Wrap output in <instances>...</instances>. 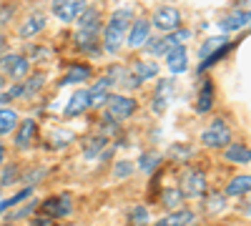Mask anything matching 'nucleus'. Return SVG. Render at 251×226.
<instances>
[{
    "mask_svg": "<svg viewBox=\"0 0 251 226\" xmlns=\"http://www.w3.org/2000/svg\"><path fill=\"white\" fill-rule=\"evenodd\" d=\"M133 23V8H118L111 13V20L103 28V48L108 53H118L123 40H126V33H128Z\"/></svg>",
    "mask_w": 251,
    "mask_h": 226,
    "instance_id": "f257e3e1",
    "label": "nucleus"
},
{
    "mask_svg": "<svg viewBox=\"0 0 251 226\" xmlns=\"http://www.w3.org/2000/svg\"><path fill=\"white\" fill-rule=\"evenodd\" d=\"M231 141V128L226 126L224 118H216L211 126H208L203 133H201V143L208 149H221V146H228Z\"/></svg>",
    "mask_w": 251,
    "mask_h": 226,
    "instance_id": "f03ea898",
    "label": "nucleus"
},
{
    "mask_svg": "<svg viewBox=\"0 0 251 226\" xmlns=\"http://www.w3.org/2000/svg\"><path fill=\"white\" fill-rule=\"evenodd\" d=\"M103 106H106V113H108L111 118H116V121L133 116L136 108H138V103H136L133 98L118 96V93H108V98H106V103H103Z\"/></svg>",
    "mask_w": 251,
    "mask_h": 226,
    "instance_id": "7ed1b4c3",
    "label": "nucleus"
},
{
    "mask_svg": "<svg viewBox=\"0 0 251 226\" xmlns=\"http://www.w3.org/2000/svg\"><path fill=\"white\" fill-rule=\"evenodd\" d=\"M178 189H181V194H183L186 199H199V196H203V194H206V174L199 171V169L183 171Z\"/></svg>",
    "mask_w": 251,
    "mask_h": 226,
    "instance_id": "20e7f679",
    "label": "nucleus"
},
{
    "mask_svg": "<svg viewBox=\"0 0 251 226\" xmlns=\"http://www.w3.org/2000/svg\"><path fill=\"white\" fill-rule=\"evenodd\" d=\"M86 8H88L86 0H53L50 3V13L63 23H73Z\"/></svg>",
    "mask_w": 251,
    "mask_h": 226,
    "instance_id": "39448f33",
    "label": "nucleus"
},
{
    "mask_svg": "<svg viewBox=\"0 0 251 226\" xmlns=\"http://www.w3.org/2000/svg\"><path fill=\"white\" fill-rule=\"evenodd\" d=\"M28 71H30V60H28L25 55L8 53V55H3V58H0V73H3L5 78H13V80H18V78H23Z\"/></svg>",
    "mask_w": 251,
    "mask_h": 226,
    "instance_id": "423d86ee",
    "label": "nucleus"
},
{
    "mask_svg": "<svg viewBox=\"0 0 251 226\" xmlns=\"http://www.w3.org/2000/svg\"><path fill=\"white\" fill-rule=\"evenodd\" d=\"M151 23H153V28H158L163 33H174L181 25V13L174 5H161V8H156Z\"/></svg>",
    "mask_w": 251,
    "mask_h": 226,
    "instance_id": "0eeeda50",
    "label": "nucleus"
},
{
    "mask_svg": "<svg viewBox=\"0 0 251 226\" xmlns=\"http://www.w3.org/2000/svg\"><path fill=\"white\" fill-rule=\"evenodd\" d=\"M43 214L50 216V219H66L73 214V201H71V194H60V196H53V199H46L43 203Z\"/></svg>",
    "mask_w": 251,
    "mask_h": 226,
    "instance_id": "6e6552de",
    "label": "nucleus"
},
{
    "mask_svg": "<svg viewBox=\"0 0 251 226\" xmlns=\"http://www.w3.org/2000/svg\"><path fill=\"white\" fill-rule=\"evenodd\" d=\"M149 38H151V23L146 18H138V20L131 23L128 33H126V43H128L131 48H141Z\"/></svg>",
    "mask_w": 251,
    "mask_h": 226,
    "instance_id": "1a4fd4ad",
    "label": "nucleus"
},
{
    "mask_svg": "<svg viewBox=\"0 0 251 226\" xmlns=\"http://www.w3.org/2000/svg\"><path fill=\"white\" fill-rule=\"evenodd\" d=\"M35 133H38L35 121H33V118H25L23 123H20V126H15V146H18L20 151L30 149V143H33Z\"/></svg>",
    "mask_w": 251,
    "mask_h": 226,
    "instance_id": "9d476101",
    "label": "nucleus"
},
{
    "mask_svg": "<svg viewBox=\"0 0 251 226\" xmlns=\"http://www.w3.org/2000/svg\"><path fill=\"white\" fill-rule=\"evenodd\" d=\"M143 46H146V53H149V55H166L171 48H176L181 43L176 40V35L171 33V35H163V38H149Z\"/></svg>",
    "mask_w": 251,
    "mask_h": 226,
    "instance_id": "9b49d317",
    "label": "nucleus"
},
{
    "mask_svg": "<svg viewBox=\"0 0 251 226\" xmlns=\"http://www.w3.org/2000/svg\"><path fill=\"white\" fill-rule=\"evenodd\" d=\"M166 66H169V71H171L174 75L183 73V71L188 68V55H186V48H183V46L171 48L169 53H166Z\"/></svg>",
    "mask_w": 251,
    "mask_h": 226,
    "instance_id": "f8f14e48",
    "label": "nucleus"
},
{
    "mask_svg": "<svg viewBox=\"0 0 251 226\" xmlns=\"http://www.w3.org/2000/svg\"><path fill=\"white\" fill-rule=\"evenodd\" d=\"M251 23V13L249 10H234L231 15H226L221 23H219V28L224 30V33H231V30H241V28H246Z\"/></svg>",
    "mask_w": 251,
    "mask_h": 226,
    "instance_id": "ddd939ff",
    "label": "nucleus"
},
{
    "mask_svg": "<svg viewBox=\"0 0 251 226\" xmlns=\"http://www.w3.org/2000/svg\"><path fill=\"white\" fill-rule=\"evenodd\" d=\"M75 30H91V33H98L100 30V13L96 8H86L78 18H75Z\"/></svg>",
    "mask_w": 251,
    "mask_h": 226,
    "instance_id": "4468645a",
    "label": "nucleus"
},
{
    "mask_svg": "<svg viewBox=\"0 0 251 226\" xmlns=\"http://www.w3.org/2000/svg\"><path fill=\"white\" fill-rule=\"evenodd\" d=\"M91 108V96H88V91H75L73 96H71V100H68V106H66V116L71 118V116H80L83 111H88Z\"/></svg>",
    "mask_w": 251,
    "mask_h": 226,
    "instance_id": "2eb2a0df",
    "label": "nucleus"
},
{
    "mask_svg": "<svg viewBox=\"0 0 251 226\" xmlns=\"http://www.w3.org/2000/svg\"><path fill=\"white\" fill-rule=\"evenodd\" d=\"M194 221V211H188V209H176L171 211L169 216H163L156 221V226H188Z\"/></svg>",
    "mask_w": 251,
    "mask_h": 226,
    "instance_id": "dca6fc26",
    "label": "nucleus"
},
{
    "mask_svg": "<svg viewBox=\"0 0 251 226\" xmlns=\"http://www.w3.org/2000/svg\"><path fill=\"white\" fill-rule=\"evenodd\" d=\"M91 78V68L88 66H83V63H75L66 71V75L60 78V83L58 86H68V83H83V80H88Z\"/></svg>",
    "mask_w": 251,
    "mask_h": 226,
    "instance_id": "f3484780",
    "label": "nucleus"
},
{
    "mask_svg": "<svg viewBox=\"0 0 251 226\" xmlns=\"http://www.w3.org/2000/svg\"><path fill=\"white\" fill-rule=\"evenodd\" d=\"M43 28H46V15L43 13H33L25 23L20 25L18 33H20V38H30V35H38Z\"/></svg>",
    "mask_w": 251,
    "mask_h": 226,
    "instance_id": "a211bd4d",
    "label": "nucleus"
},
{
    "mask_svg": "<svg viewBox=\"0 0 251 226\" xmlns=\"http://www.w3.org/2000/svg\"><path fill=\"white\" fill-rule=\"evenodd\" d=\"M214 106V83L211 80H203L201 91H199V100H196V111L199 113H208Z\"/></svg>",
    "mask_w": 251,
    "mask_h": 226,
    "instance_id": "6ab92c4d",
    "label": "nucleus"
},
{
    "mask_svg": "<svg viewBox=\"0 0 251 226\" xmlns=\"http://www.w3.org/2000/svg\"><path fill=\"white\" fill-rule=\"evenodd\" d=\"M246 191H251V176H236V178H231V181L226 183L224 196L236 199V196H244Z\"/></svg>",
    "mask_w": 251,
    "mask_h": 226,
    "instance_id": "aec40b11",
    "label": "nucleus"
},
{
    "mask_svg": "<svg viewBox=\"0 0 251 226\" xmlns=\"http://www.w3.org/2000/svg\"><path fill=\"white\" fill-rule=\"evenodd\" d=\"M224 158L231 161V163H249L251 161V149L244 146V143H231V146L224 151Z\"/></svg>",
    "mask_w": 251,
    "mask_h": 226,
    "instance_id": "412c9836",
    "label": "nucleus"
},
{
    "mask_svg": "<svg viewBox=\"0 0 251 226\" xmlns=\"http://www.w3.org/2000/svg\"><path fill=\"white\" fill-rule=\"evenodd\" d=\"M15 126H18V113H15V108H0V136L15 131Z\"/></svg>",
    "mask_w": 251,
    "mask_h": 226,
    "instance_id": "4be33fe9",
    "label": "nucleus"
},
{
    "mask_svg": "<svg viewBox=\"0 0 251 226\" xmlns=\"http://www.w3.org/2000/svg\"><path fill=\"white\" fill-rule=\"evenodd\" d=\"M171 88H174L171 80H161V83H158V88H156V100H153V108H156V113H163L166 98L171 96Z\"/></svg>",
    "mask_w": 251,
    "mask_h": 226,
    "instance_id": "5701e85b",
    "label": "nucleus"
},
{
    "mask_svg": "<svg viewBox=\"0 0 251 226\" xmlns=\"http://www.w3.org/2000/svg\"><path fill=\"white\" fill-rule=\"evenodd\" d=\"M133 75L138 78V83H143V80L158 75V66L156 63H136L133 66Z\"/></svg>",
    "mask_w": 251,
    "mask_h": 226,
    "instance_id": "b1692460",
    "label": "nucleus"
},
{
    "mask_svg": "<svg viewBox=\"0 0 251 226\" xmlns=\"http://www.w3.org/2000/svg\"><path fill=\"white\" fill-rule=\"evenodd\" d=\"M158 163H161V156H158V153H143V156L138 158V169H141L143 174H153V171L158 169Z\"/></svg>",
    "mask_w": 251,
    "mask_h": 226,
    "instance_id": "393cba45",
    "label": "nucleus"
},
{
    "mask_svg": "<svg viewBox=\"0 0 251 226\" xmlns=\"http://www.w3.org/2000/svg\"><path fill=\"white\" fill-rule=\"evenodd\" d=\"M33 194V189L28 186V189H23V191H20V194H15L13 199H5V201H0V214H5L10 206H15V203H20V201H23V199H28Z\"/></svg>",
    "mask_w": 251,
    "mask_h": 226,
    "instance_id": "a878e982",
    "label": "nucleus"
},
{
    "mask_svg": "<svg viewBox=\"0 0 251 226\" xmlns=\"http://www.w3.org/2000/svg\"><path fill=\"white\" fill-rule=\"evenodd\" d=\"M181 199H183L181 189H166V191H163V203H166L169 209H178Z\"/></svg>",
    "mask_w": 251,
    "mask_h": 226,
    "instance_id": "bb28decb",
    "label": "nucleus"
},
{
    "mask_svg": "<svg viewBox=\"0 0 251 226\" xmlns=\"http://www.w3.org/2000/svg\"><path fill=\"white\" fill-rule=\"evenodd\" d=\"M226 206V196L221 194H211V196H206V211L211 214V211H224Z\"/></svg>",
    "mask_w": 251,
    "mask_h": 226,
    "instance_id": "cd10ccee",
    "label": "nucleus"
},
{
    "mask_svg": "<svg viewBox=\"0 0 251 226\" xmlns=\"http://www.w3.org/2000/svg\"><path fill=\"white\" fill-rule=\"evenodd\" d=\"M224 46H226V38H211V40H206L203 48H201V58H208L214 50H219V48H224Z\"/></svg>",
    "mask_w": 251,
    "mask_h": 226,
    "instance_id": "c85d7f7f",
    "label": "nucleus"
},
{
    "mask_svg": "<svg viewBox=\"0 0 251 226\" xmlns=\"http://www.w3.org/2000/svg\"><path fill=\"white\" fill-rule=\"evenodd\" d=\"M43 80H46V75L43 73H38V75H33L30 80H28V83L23 86V91H25V96H30V93H35L40 86H43Z\"/></svg>",
    "mask_w": 251,
    "mask_h": 226,
    "instance_id": "c756f323",
    "label": "nucleus"
},
{
    "mask_svg": "<svg viewBox=\"0 0 251 226\" xmlns=\"http://www.w3.org/2000/svg\"><path fill=\"white\" fill-rule=\"evenodd\" d=\"M100 146H106V138H93L88 146H86V158H96L98 151H100Z\"/></svg>",
    "mask_w": 251,
    "mask_h": 226,
    "instance_id": "7c9ffc66",
    "label": "nucleus"
},
{
    "mask_svg": "<svg viewBox=\"0 0 251 226\" xmlns=\"http://www.w3.org/2000/svg\"><path fill=\"white\" fill-rule=\"evenodd\" d=\"M131 171H133V163L131 161H118L116 163V178H126V176H131Z\"/></svg>",
    "mask_w": 251,
    "mask_h": 226,
    "instance_id": "2f4dec72",
    "label": "nucleus"
},
{
    "mask_svg": "<svg viewBox=\"0 0 251 226\" xmlns=\"http://www.w3.org/2000/svg\"><path fill=\"white\" fill-rule=\"evenodd\" d=\"M13 181H18V166H15V163H10V166L5 169L3 181H0V186H3V183H13Z\"/></svg>",
    "mask_w": 251,
    "mask_h": 226,
    "instance_id": "473e14b6",
    "label": "nucleus"
},
{
    "mask_svg": "<svg viewBox=\"0 0 251 226\" xmlns=\"http://www.w3.org/2000/svg\"><path fill=\"white\" fill-rule=\"evenodd\" d=\"M35 206H38V201H33V203H30V206H23V209H20V211H15V214H10V219H13V221H15V219H23V216H28V214H30V211L35 209Z\"/></svg>",
    "mask_w": 251,
    "mask_h": 226,
    "instance_id": "72a5a7b5",
    "label": "nucleus"
},
{
    "mask_svg": "<svg viewBox=\"0 0 251 226\" xmlns=\"http://www.w3.org/2000/svg\"><path fill=\"white\" fill-rule=\"evenodd\" d=\"M131 219H133V221H146V219H149V211H146L143 206H136V209L131 211Z\"/></svg>",
    "mask_w": 251,
    "mask_h": 226,
    "instance_id": "f704fd0d",
    "label": "nucleus"
},
{
    "mask_svg": "<svg viewBox=\"0 0 251 226\" xmlns=\"http://www.w3.org/2000/svg\"><path fill=\"white\" fill-rule=\"evenodd\" d=\"M174 35H176V40H178V43L183 46L186 40H191V35H194V33H191V30H181V28H176V30H174Z\"/></svg>",
    "mask_w": 251,
    "mask_h": 226,
    "instance_id": "c9c22d12",
    "label": "nucleus"
},
{
    "mask_svg": "<svg viewBox=\"0 0 251 226\" xmlns=\"http://www.w3.org/2000/svg\"><path fill=\"white\" fill-rule=\"evenodd\" d=\"M13 5H3V10H0V23H8V20L13 18Z\"/></svg>",
    "mask_w": 251,
    "mask_h": 226,
    "instance_id": "e433bc0d",
    "label": "nucleus"
},
{
    "mask_svg": "<svg viewBox=\"0 0 251 226\" xmlns=\"http://www.w3.org/2000/svg\"><path fill=\"white\" fill-rule=\"evenodd\" d=\"M33 226H53V219L50 216H43V219H35Z\"/></svg>",
    "mask_w": 251,
    "mask_h": 226,
    "instance_id": "4c0bfd02",
    "label": "nucleus"
},
{
    "mask_svg": "<svg viewBox=\"0 0 251 226\" xmlns=\"http://www.w3.org/2000/svg\"><path fill=\"white\" fill-rule=\"evenodd\" d=\"M3 161H5V143L0 141V166H3Z\"/></svg>",
    "mask_w": 251,
    "mask_h": 226,
    "instance_id": "58836bf2",
    "label": "nucleus"
},
{
    "mask_svg": "<svg viewBox=\"0 0 251 226\" xmlns=\"http://www.w3.org/2000/svg\"><path fill=\"white\" fill-rule=\"evenodd\" d=\"M5 46H8V43H5V35H3V33H0V55H3V50H5Z\"/></svg>",
    "mask_w": 251,
    "mask_h": 226,
    "instance_id": "ea45409f",
    "label": "nucleus"
},
{
    "mask_svg": "<svg viewBox=\"0 0 251 226\" xmlns=\"http://www.w3.org/2000/svg\"><path fill=\"white\" fill-rule=\"evenodd\" d=\"M3 86H5V75H3V73H0V88H3Z\"/></svg>",
    "mask_w": 251,
    "mask_h": 226,
    "instance_id": "a19ab883",
    "label": "nucleus"
},
{
    "mask_svg": "<svg viewBox=\"0 0 251 226\" xmlns=\"http://www.w3.org/2000/svg\"><path fill=\"white\" fill-rule=\"evenodd\" d=\"M224 226H241V224H224Z\"/></svg>",
    "mask_w": 251,
    "mask_h": 226,
    "instance_id": "79ce46f5",
    "label": "nucleus"
}]
</instances>
